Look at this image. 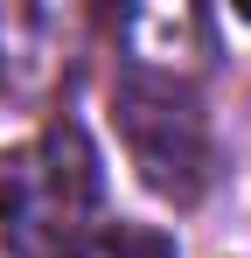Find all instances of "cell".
<instances>
[{"mask_svg": "<svg viewBox=\"0 0 251 258\" xmlns=\"http://www.w3.org/2000/svg\"><path fill=\"white\" fill-rule=\"evenodd\" d=\"M105 161L77 119H49L0 154V258H70L98 237Z\"/></svg>", "mask_w": 251, "mask_h": 258, "instance_id": "1", "label": "cell"}, {"mask_svg": "<svg viewBox=\"0 0 251 258\" xmlns=\"http://www.w3.org/2000/svg\"><path fill=\"white\" fill-rule=\"evenodd\" d=\"M91 14L84 7H0V91L14 105H49L77 77Z\"/></svg>", "mask_w": 251, "mask_h": 258, "instance_id": "3", "label": "cell"}, {"mask_svg": "<svg viewBox=\"0 0 251 258\" xmlns=\"http://www.w3.org/2000/svg\"><path fill=\"white\" fill-rule=\"evenodd\" d=\"M112 112H119V140L133 154L140 181L167 196V203H196L216 174V140H209L203 84L181 77H147V70H119L112 77Z\"/></svg>", "mask_w": 251, "mask_h": 258, "instance_id": "2", "label": "cell"}, {"mask_svg": "<svg viewBox=\"0 0 251 258\" xmlns=\"http://www.w3.org/2000/svg\"><path fill=\"white\" fill-rule=\"evenodd\" d=\"M70 258H174V237L154 230V223H112L91 244H77Z\"/></svg>", "mask_w": 251, "mask_h": 258, "instance_id": "5", "label": "cell"}, {"mask_svg": "<svg viewBox=\"0 0 251 258\" xmlns=\"http://www.w3.org/2000/svg\"><path fill=\"white\" fill-rule=\"evenodd\" d=\"M112 35H119V70L181 77V84H203L216 70V14L203 7H126Z\"/></svg>", "mask_w": 251, "mask_h": 258, "instance_id": "4", "label": "cell"}]
</instances>
